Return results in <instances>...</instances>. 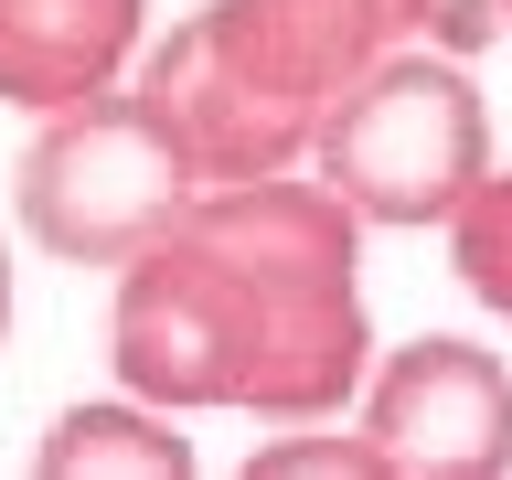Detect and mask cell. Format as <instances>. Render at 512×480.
<instances>
[{
    "mask_svg": "<svg viewBox=\"0 0 512 480\" xmlns=\"http://www.w3.org/2000/svg\"><path fill=\"white\" fill-rule=\"evenodd\" d=\"M182 235L246 278L256 299V395L246 416L267 427H310V416H342L374 374V320H363V214L342 192L299 182V171H267V182H214L192 192Z\"/></svg>",
    "mask_w": 512,
    "mask_h": 480,
    "instance_id": "cell-1",
    "label": "cell"
},
{
    "mask_svg": "<svg viewBox=\"0 0 512 480\" xmlns=\"http://www.w3.org/2000/svg\"><path fill=\"white\" fill-rule=\"evenodd\" d=\"M310 171L342 192L363 224H384V235L448 224L491 182V107H480L470 64L395 43L363 86L331 96V118H320V139H310Z\"/></svg>",
    "mask_w": 512,
    "mask_h": 480,
    "instance_id": "cell-2",
    "label": "cell"
},
{
    "mask_svg": "<svg viewBox=\"0 0 512 480\" xmlns=\"http://www.w3.org/2000/svg\"><path fill=\"white\" fill-rule=\"evenodd\" d=\"M192 192H203V171L160 128V107L139 86H107L32 128L22 171H11V214L54 267H128L192 214Z\"/></svg>",
    "mask_w": 512,
    "mask_h": 480,
    "instance_id": "cell-3",
    "label": "cell"
},
{
    "mask_svg": "<svg viewBox=\"0 0 512 480\" xmlns=\"http://www.w3.org/2000/svg\"><path fill=\"white\" fill-rule=\"evenodd\" d=\"M256 299L246 278L224 267L203 235H160V246H139L118 267V299H107V363H118V384L139 395V406L160 416H214L235 406L246 416L256 395Z\"/></svg>",
    "mask_w": 512,
    "mask_h": 480,
    "instance_id": "cell-4",
    "label": "cell"
},
{
    "mask_svg": "<svg viewBox=\"0 0 512 480\" xmlns=\"http://www.w3.org/2000/svg\"><path fill=\"white\" fill-rule=\"evenodd\" d=\"M128 86L160 107V128H171L182 160L203 171V192L214 182H267V171H310L320 107L256 54V32H246L235 0H203V11H182L160 43H139Z\"/></svg>",
    "mask_w": 512,
    "mask_h": 480,
    "instance_id": "cell-5",
    "label": "cell"
},
{
    "mask_svg": "<svg viewBox=\"0 0 512 480\" xmlns=\"http://www.w3.org/2000/svg\"><path fill=\"white\" fill-rule=\"evenodd\" d=\"M352 406H363L352 427L395 459V480H512V363L459 331L374 352Z\"/></svg>",
    "mask_w": 512,
    "mask_h": 480,
    "instance_id": "cell-6",
    "label": "cell"
},
{
    "mask_svg": "<svg viewBox=\"0 0 512 480\" xmlns=\"http://www.w3.org/2000/svg\"><path fill=\"white\" fill-rule=\"evenodd\" d=\"M150 43V0H0V107H86L128 86Z\"/></svg>",
    "mask_w": 512,
    "mask_h": 480,
    "instance_id": "cell-7",
    "label": "cell"
},
{
    "mask_svg": "<svg viewBox=\"0 0 512 480\" xmlns=\"http://www.w3.org/2000/svg\"><path fill=\"white\" fill-rule=\"evenodd\" d=\"M32 480H203V470H192V438L160 406L96 395V406H64L32 438Z\"/></svg>",
    "mask_w": 512,
    "mask_h": 480,
    "instance_id": "cell-8",
    "label": "cell"
},
{
    "mask_svg": "<svg viewBox=\"0 0 512 480\" xmlns=\"http://www.w3.org/2000/svg\"><path fill=\"white\" fill-rule=\"evenodd\" d=\"M448 267H459V288H470L491 320H512V171L491 160V182L448 214Z\"/></svg>",
    "mask_w": 512,
    "mask_h": 480,
    "instance_id": "cell-9",
    "label": "cell"
},
{
    "mask_svg": "<svg viewBox=\"0 0 512 480\" xmlns=\"http://www.w3.org/2000/svg\"><path fill=\"white\" fill-rule=\"evenodd\" d=\"M235 480H395V459H384L363 427H331V416H310V427H278V438L256 448Z\"/></svg>",
    "mask_w": 512,
    "mask_h": 480,
    "instance_id": "cell-10",
    "label": "cell"
},
{
    "mask_svg": "<svg viewBox=\"0 0 512 480\" xmlns=\"http://www.w3.org/2000/svg\"><path fill=\"white\" fill-rule=\"evenodd\" d=\"M0 331H11V246H0Z\"/></svg>",
    "mask_w": 512,
    "mask_h": 480,
    "instance_id": "cell-11",
    "label": "cell"
},
{
    "mask_svg": "<svg viewBox=\"0 0 512 480\" xmlns=\"http://www.w3.org/2000/svg\"><path fill=\"white\" fill-rule=\"evenodd\" d=\"M491 32H512V0H491Z\"/></svg>",
    "mask_w": 512,
    "mask_h": 480,
    "instance_id": "cell-12",
    "label": "cell"
}]
</instances>
